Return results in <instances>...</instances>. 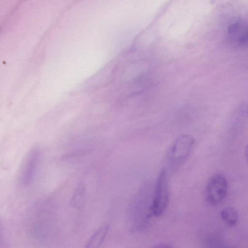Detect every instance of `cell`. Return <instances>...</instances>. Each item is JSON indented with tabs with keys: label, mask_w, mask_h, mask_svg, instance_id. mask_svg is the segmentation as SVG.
Here are the masks:
<instances>
[{
	"label": "cell",
	"mask_w": 248,
	"mask_h": 248,
	"mask_svg": "<svg viewBox=\"0 0 248 248\" xmlns=\"http://www.w3.org/2000/svg\"><path fill=\"white\" fill-rule=\"evenodd\" d=\"M194 145V138L188 135H181L175 140L167 156V165L170 171L176 170L186 160Z\"/></svg>",
	"instance_id": "obj_1"
},
{
	"label": "cell",
	"mask_w": 248,
	"mask_h": 248,
	"mask_svg": "<svg viewBox=\"0 0 248 248\" xmlns=\"http://www.w3.org/2000/svg\"><path fill=\"white\" fill-rule=\"evenodd\" d=\"M227 37L233 46L240 48H248V23L237 21L228 28Z\"/></svg>",
	"instance_id": "obj_4"
},
{
	"label": "cell",
	"mask_w": 248,
	"mask_h": 248,
	"mask_svg": "<svg viewBox=\"0 0 248 248\" xmlns=\"http://www.w3.org/2000/svg\"><path fill=\"white\" fill-rule=\"evenodd\" d=\"M228 188L226 177L221 173L213 174L209 179L205 189V197L211 204H217L225 198Z\"/></svg>",
	"instance_id": "obj_3"
},
{
	"label": "cell",
	"mask_w": 248,
	"mask_h": 248,
	"mask_svg": "<svg viewBox=\"0 0 248 248\" xmlns=\"http://www.w3.org/2000/svg\"><path fill=\"white\" fill-rule=\"evenodd\" d=\"M169 201V189L167 170L160 171L157 179L153 194L151 211L152 215L158 217L163 214Z\"/></svg>",
	"instance_id": "obj_2"
},
{
	"label": "cell",
	"mask_w": 248,
	"mask_h": 248,
	"mask_svg": "<svg viewBox=\"0 0 248 248\" xmlns=\"http://www.w3.org/2000/svg\"><path fill=\"white\" fill-rule=\"evenodd\" d=\"M84 182H81L78 186L70 201V205L73 207H79L83 203L85 195V186Z\"/></svg>",
	"instance_id": "obj_8"
},
{
	"label": "cell",
	"mask_w": 248,
	"mask_h": 248,
	"mask_svg": "<svg viewBox=\"0 0 248 248\" xmlns=\"http://www.w3.org/2000/svg\"><path fill=\"white\" fill-rule=\"evenodd\" d=\"M220 217L224 223L230 227L235 225L239 220L237 210L230 206L226 207L221 210Z\"/></svg>",
	"instance_id": "obj_7"
},
{
	"label": "cell",
	"mask_w": 248,
	"mask_h": 248,
	"mask_svg": "<svg viewBox=\"0 0 248 248\" xmlns=\"http://www.w3.org/2000/svg\"><path fill=\"white\" fill-rule=\"evenodd\" d=\"M245 155L246 157V159L247 160V162L248 163V143L247 145L245 150Z\"/></svg>",
	"instance_id": "obj_9"
},
{
	"label": "cell",
	"mask_w": 248,
	"mask_h": 248,
	"mask_svg": "<svg viewBox=\"0 0 248 248\" xmlns=\"http://www.w3.org/2000/svg\"><path fill=\"white\" fill-rule=\"evenodd\" d=\"M108 230V225L104 226L99 229L92 235L85 248H97L99 247L104 242Z\"/></svg>",
	"instance_id": "obj_6"
},
{
	"label": "cell",
	"mask_w": 248,
	"mask_h": 248,
	"mask_svg": "<svg viewBox=\"0 0 248 248\" xmlns=\"http://www.w3.org/2000/svg\"><path fill=\"white\" fill-rule=\"evenodd\" d=\"M37 160L38 151L36 149L31 150L25 158L19 174L20 182L24 186L28 185L31 183L34 173Z\"/></svg>",
	"instance_id": "obj_5"
}]
</instances>
